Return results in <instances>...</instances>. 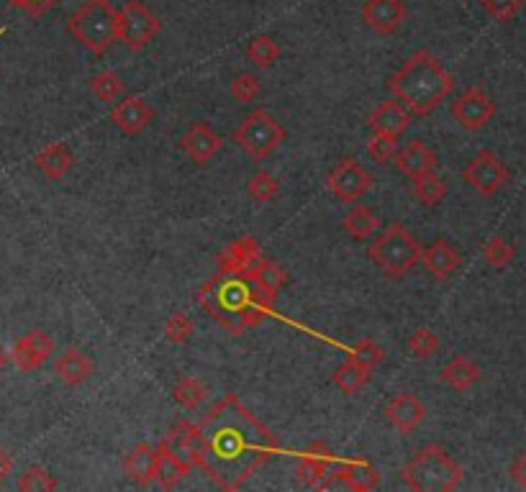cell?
Segmentation results:
<instances>
[{"label": "cell", "mask_w": 526, "mask_h": 492, "mask_svg": "<svg viewBox=\"0 0 526 492\" xmlns=\"http://www.w3.org/2000/svg\"><path fill=\"white\" fill-rule=\"evenodd\" d=\"M164 452H170L175 459H180L185 467L196 470L200 461V436L196 423L178 421L160 441Z\"/></svg>", "instance_id": "15"}, {"label": "cell", "mask_w": 526, "mask_h": 492, "mask_svg": "<svg viewBox=\"0 0 526 492\" xmlns=\"http://www.w3.org/2000/svg\"><path fill=\"white\" fill-rule=\"evenodd\" d=\"M244 54H247V59H250L252 65H257V67H262V70H265V67H273L275 62L280 59V47H277L267 34H259V36H254L252 41L247 44Z\"/></svg>", "instance_id": "32"}, {"label": "cell", "mask_w": 526, "mask_h": 492, "mask_svg": "<svg viewBox=\"0 0 526 492\" xmlns=\"http://www.w3.org/2000/svg\"><path fill=\"white\" fill-rule=\"evenodd\" d=\"M11 470H13V459H11V454L0 446V485L5 482V477L11 475Z\"/></svg>", "instance_id": "47"}, {"label": "cell", "mask_w": 526, "mask_h": 492, "mask_svg": "<svg viewBox=\"0 0 526 492\" xmlns=\"http://www.w3.org/2000/svg\"><path fill=\"white\" fill-rule=\"evenodd\" d=\"M221 146H224V139L206 121L193 123L180 139V149L198 167H206L211 159L216 157L218 152H221Z\"/></svg>", "instance_id": "17"}, {"label": "cell", "mask_w": 526, "mask_h": 492, "mask_svg": "<svg viewBox=\"0 0 526 492\" xmlns=\"http://www.w3.org/2000/svg\"><path fill=\"white\" fill-rule=\"evenodd\" d=\"M462 180H465L478 195L490 198V195H495L504 185H506L508 167L501 159L495 157L493 152L483 149V152H478V154L465 164Z\"/></svg>", "instance_id": "9"}, {"label": "cell", "mask_w": 526, "mask_h": 492, "mask_svg": "<svg viewBox=\"0 0 526 492\" xmlns=\"http://www.w3.org/2000/svg\"><path fill=\"white\" fill-rule=\"evenodd\" d=\"M200 436L198 467L221 490H241L275 454L280 441L236 395H224L196 423Z\"/></svg>", "instance_id": "1"}, {"label": "cell", "mask_w": 526, "mask_h": 492, "mask_svg": "<svg viewBox=\"0 0 526 492\" xmlns=\"http://www.w3.org/2000/svg\"><path fill=\"white\" fill-rule=\"evenodd\" d=\"M495 116V103L483 88H468L452 101V119L468 131H480Z\"/></svg>", "instance_id": "12"}, {"label": "cell", "mask_w": 526, "mask_h": 492, "mask_svg": "<svg viewBox=\"0 0 526 492\" xmlns=\"http://www.w3.org/2000/svg\"><path fill=\"white\" fill-rule=\"evenodd\" d=\"M262 259H265L262 246L257 244L252 236L234 239L232 244L224 246L216 257L218 272H226V275H244V277H252L254 269L262 264Z\"/></svg>", "instance_id": "13"}, {"label": "cell", "mask_w": 526, "mask_h": 492, "mask_svg": "<svg viewBox=\"0 0 526 492\" xmlns=\"http://www.w3.org/2000/svg\"><path fill=\"white\" fill-rule=\"evenodd\" d=\"M154 121V110L152 106H146V101L136 98V95H127L118 101V106H113L110 110V123L127 134V136H139L142 131H146Z\"/></svg>", "instance_id": "16"}, {"label": "cell", "mask_w": 526, "mask_h": 492, "mask_svg": "<svg viewBox=\"0 0 526 492\" xmlns=\"http://www.w3.org/2000/svg\"><path fill=\"white\" fill-rule=\"evenodd\" d=\"M5 365H8V352H5V349L0 347V369L5 367Z\"/></svg>", "instance_id": "48"}, {"label": "cell", "mask_w": 526, "mask_h": 492, "mask_svg": "<svg viewBox=\"0 0 526 492\" xmlns=\"http://www.w3.org/2000/svg\"><path fill=\"white\" fill-rule=\"evenodd\" d=\"M370 377H373V369L363 367V365H357L355 359H349L346 356V362H342L337 372H334V385L337 390L342 392V395H357L360 390H364V385L370 382Z\"/></svg>", "instance_id": "29"}, {"label": "cell", "mask_w": 526, "mask_h": 492, "mask_svg": "<svg viewBox=\"0 0 526 492\" xmlns=\"http://www.w3.org/2000/svg\"><path fill=\"white\" fill-rule=\"evenodd\" d=\"M418 262L424 264V269H426L432 277H436V280H447V277H452L454 272L460 269L462 257H460V251H457L447 239H436V242H432L426 249H421V259H418Z\"/></svg>", "instance_id": "21"}, {"label": "cell", "mask_w": 526, "mask_h": 492, "mask_svg": "<svg viewBox=\"0 0 526 492\" xmlns=\"http://www.w3.org/2000/svg\"><path fill=\"white\" fill-rule=\"evenodd\" d=\"M483 257H486V262L493 269H506L508 264L513 262V257H516V249L504 236H493L488 244L483 246Z\"/></svg>", "instance_id": "38"}, {"label": "cell", "mask_w": 526, "mask_h": 492, "mask_svg": "<svg viewBox=\"0 0 526 492\" xmlns=\"http://www.w3.org/2000/svg\"><path fill=\"white\" fill-rule=\"evenodd\" d=\"M480 5L490 18H495L498 23H506L522 11L524 0H480Z\"/></svg>", "instance_id": "44"}, {"label": "cell", "mask_w": 526, "mask_h": 492, "mask_svg": "<svg viewBox=\"0 0 526 492\" xmlns=\"http://www.w3.org/2000/svg\"><path fill=\"white\" fill-rule=\"evenodd\" d=\"M399 141L396 136H388V134H378V131H373V136L367 141V154L375 159L378 164H385V162H390V159L399 154Z\"/></svg>", "instance_id": "43"}, {"label": "cell", "mask_w": 526, "mask_h": 492, "mask_svg": "<svg viewBox=\"0 0 526 492\" xmlns=\"http://www.w3.org/2000/svg\"><path fill=\"white\" fill-rule=\"evenodd\" d=\"M206 385L196 380V377H182L180 382L175 385L172 390V395H175V400L185 408V410H196L200 408V403L206 400Z\"/></svg>", "instance_id": "35"}, {"label": "cell", "mask_w": 526, "mask_h": 492, "mask_svg": "<svg viewBox=\"0 0 526 492\" xmlns=\"http://www.w3.org/2000/svg\"><path fill=\"white\" fill-rule=\"evenodd\" d=\"M55 354V341L52 336L44 331H29V334L19 338L11 349V359L16 362L21 372H34L39 369L49 356Z\"/></svg>", "instance_id": "18"}, {"label": "cell", "mask_w": 526, "mask_h": 492, "mask_svg": "<svg viewBox=\"0 0 526 492\" xmlns=\"http://www.w3.org/2000/svg\"><path fill=\"white\" fill-rule=\"evenodd\" d=\"M262 92V85L259 80L254 77L252 72H239L234 80H232V98L236 103H254Z\"/></svg>", "instance_id": "41"}, {"label": "cell", "mask_w": 526, "mask_h": 492, "mask_svg": "<svg viewBox=\"0 0 526 492\" xmlns=\"http://www.w3.org/2000/svg\"><path fill=\"white\" fill-rule=\"evenodd\" d=\"M408 352L416 359H432L439 352V338L432 329H416L408 336Z\"/></svg>", "instance_id": "42"}, {"label": "cell", "mask_w": 526, "mask_h": 492, "mask_svg": "<svg viewBox=\"0 0 526 492\" xmlns=\"http://www.w3.org/2000/svg\"><path fill=\"white\" fill-rule=\"evenodd\" d=\"M193 334H196V326H193L190 316L182 313V311H175L172 316L164 321V336L172 344H188L193 338Z\"/></svg>", "instance_id": "39"}, {"label": "cell", "mask_w": 526, "mask_h": 492, "mask_svg": "<svg viewBox=\"0 0 526 492\" xmlns=\"http://www.w3.org/2000/svg\"><path fill=\"white\" fill-rule=\"evenodd\" d=\"M388 90L411 116H432L454 90V77L426 49L414 52L388 77Z\"/></svg>", "instance_id": "3"}, {"label": "cell", "mask_w": 526, "mask_h": 492, "mask_svg": "<svg viewBox=\"0 0 526 492\" xmlns=\"http://www.w3.org/2000/svg\"><path fill=\"white\" fill-rule=\"evenodd\" d=\"M334 470H337V457L331 449L321 441H313L309 449L298 457V482L311 490H327L334 485Z\"/></svg>", "instance_id": "10"}, {"label": "cell", "mask_w": 526, "mask_h": 492, "mask_svg": "<svg viewBox=\"0 0 526 492\" xmlns=\"http://www.w3.org/2000/svg\"><path fill=\"white\" fill-rule=\"evenodd\" d=\"M190 472V467H185L180 459H175L170 452H164L162 446H157V472L154 482H160L162 490H172L180 485V479Z\"/></svg>", "instance_id": "30"}, {"label": "cell", "mask_w": 526, "mask_h": 492, "mask_svg": "<svg viewBox=\"0 0 526 492\" xmlns=\"http://www.w3.org/2000/svg\"><path fill=\"white\" fill-rule=\"evenodd\" d=\"M414 123V116L400 106L399 101H382L375 106V110L367 116V126L378 134H388L399 139L403 131H408Z\"/></svg>", "instance_id": "22"}, {"label": "cell", "mask_w": 526, "mask_h": 492, "mask_svg": "<svg viewBox=\"0 0 526 492\" xmlns=\"http://www.w3.org/2000/svg\"><path fill=\"white\" fill-rule=\"evenodd\" d=\"M57 377L70 387L85 385L92 377V359L85 352L70 347L57 359Z\"/></svg>", "instance_id": "25"}, {"label": "cell", "mask_w": 526, "mask_h": 492, "mask_svg": "<svg viewBox=\"0 0 526 492\" xmlns=\"http://www.w3.org/2000/svg\"><path fill=\"white\" fill-rule=\"evenodd\" d=\"M55 3H59V0H11V5L13 8H19V11H23V13H29V16H44Z\"/></svg>", "instance_id": "45"}, {"label": "cell", "mask_w": 526, "mask_h": 492, "mask_svg": "<svg viewBox=\"0 0 526 492\" xmlns=\"http://www.w3.org/2000/svg\"><path fill=\"white\" fill-rule=\"evenodd\" d=\"M442 382L457 390V392H468L470 387L480 382V367L472 359H468V356L457 354L442 369Z\"/></svg>", "instance_id": "27"}, {"label": "cell", "mask_w": 526, "mask_h": 492, "mask_svg": "<svg viewBox=\"0 0 526 492\" xmlns=\"http://www.w3.org/2000/svg\"><path fill=\"white\" fill-rule=\"evenodd\" d=\"M334 482H339L355 492H367L381 485V472L364 459H349V461H337Z\"/></svg>", "instance_id": "23"}, {"label": "cell", "mask_w": 526, "mask_h": 492, "mask_svg": "<svg viewBox=\"0 0 526 492\" xmlns=\"http://www.w3.org/2000/svg\"><path fill=\"white\" fill-rule=\"evenodd\" d=\"M3 34H5V29H0V36H3Z\"/></svg>", "instance_id": "49"}, {"label": "cell", "mask_w": 526, "mask_h": 492, "mask_svg": "<svg viewBox=\"0 0 526 492\" xmlns=\"http://www.w3.org/2000/svg\"><path fill=\"white\" fill-rule=\"evenodd\" d=\"M342 229L355 239V242H364V239H373L378 231H381V215L373 211V208H364L357 206L346 213L345 221H342Z\"/></svg>", "instance_id": "28"}, {"label": "cell", "mask_w": 526, "mask_h": 492, "mask_svg": "<svg viewBox=\"0 0 526 492\" xmlns=\"http://www.w3.org/2000/svg\"><path fill=\"white\" fill-rule=\"evenodd\" d=\"M91 90L98 101H103V103H113V101H118V95L124 92V80H121L116 72L103 70V72H98V75L91 80Z\"/></svg>", "instance_id": "34"}, {"label": "cell", "mask_w": 526, "mask_h": 492, "mask_svg": "<svg viewBox=\"0 0 526 492\" xmlns=\"http://www.w3.org/2000/svg\"><path fill=\"white\" fill-rule=\"evenodd\" d=\"M124 470L134 485L149 488L154 482V472H157V449L149 444H139L124 459Z\"/></svg>", "instance_id": "24"}, {"label": "cell", "mask_w": 526, "mask_h": 492, "mask_svg": "<svg viewBox=\"0 0 526 492\" xmlns=\"http://www.w3.org/2000/svg\"><path fill=\"white\" fill-rule=\"evenodd\" d=\"M408 16L403 0H364L363 3V21L375 34L390 36L403 26Z\"/></svg>", "instance_id": "14"}, {"label": "cell", "mask_w": 526, "mask_h": 492, "mask_svg": "<svg viewBox=\"0 0 526 492\" xmlns=\"http://www.w3.org/2000/svg\"><path fill=\"white\" fill-rule=\"evenodd\" d=\"M67 31L95 57H103L118 41V11L109 0H88L67 21Z\"/></svg>", "instance_id": "5"}, {"label": "cell", "mask_w": 526, "mask_h": 492, "mask_svg": "<svg viewBox=\"0 0 526 492\" xmlns=\"http://www.w3.org/2000/svg\"><path fill=\"white\" fill-rule=\"evenodd\" d=\"M247 193L252 195L257 203H270L280 193V182L267 170H259L247 180Z\"/></svg>", "instance_id": "37"}, {"label": "cell", "mask_w": 526, "mask_h": 492, "mask_svg": "<svg viewBox=\"0 0 526 492\" xmlns=\"http://www.w3.org/2000/svg\"><path fill=\"white\" fill-rule=\"evenodd\" d=\"M203 311L229 334H247L273 313V295L265 293L254 277L218 272L196 295Z\"/></svg>", "instance_id": "2"}, {"label": "cell", "mask_w": 526, "mask_h": 492, "mask_svg": "<svg viewBox=\"0 0 526 492\" xmlns=\"http://www.w3.org/2000/svg\"><path fill=\"white\" fill-rule=\"evenodd\" d=\"M349 359H355L357 365H363L367 369H375L385 362V349L373 338H363V341L349 347Z\"/></svg>", "instance_id": "36"}, {"label": "cell", "mask_w": 526, "mask_h": 492, "mask_svg": "<svg viewBox=\"0 0 526 492\" xmlns=\"http://www.w3.org/2000/svg\"><path fill=\"white\" fill-rule=\"evenodd\" d=\"M21 492H52L57 490V479L44 467H29L23 475L19 477Z\"/></svg>", "instance_id": "40"}, {"label": "cell", "mask_w": 526, "mask_h": 492, "mask_svg": "<svg viewBox=\"0 0 526 492\" xmlns=\"http://www.w3.org/2000/svg\"><path fill=\"white\" fill-rule=\"evenodd\" d=\"M508 475H511V479H513L519 488H524L526 490V452H522L519 457L511 461V467H508Z\"/></svg>", "instance_id": "46"}, {"label": "cell", "mask_w": 526, "mask_h": 492, "mask_svg": "<svg viewBox=\"0 0 526 492\" xmlns=\"http://www.w3.org/2000/svg\"><path fill=\"white\" fill-rule=\"evenodd\" d=\"M414 182V198H416L421 206H426V208H432V206H439L447 193H450V185L442 180L434 172H429V175L416 177V180H411Z\"/></svg>", "instance_id": "31"}, {"label": "cell", "mask_w": 526, "mask_h": 492, "mask_svg": "<svg viewBox=\"0 0 526 492\" xmlns=\"http://www.w3.org/2000/svg\"><path fill=\"white\" fill-rule=\"evenodd\" d=\"M421 249H424V246L414 239V233L406 229L403 224L393 221V224H388V226L378 233V239L370 244L367 257H370V262L375 264L385 277L400 280V277H406V275L414 269V264L421 259Z\"/></svg>", "instance_id": "6"}, {"label": "cell", "mask_w": 526, "mask_h": 492, "mask_svg": "<svg viewBox=\"0 0 526 492\" xmlns=\"http://www.w3.org/2000/svg\"><path fill=\"white\" fill-rule=\"evenodd\" d=\"M162 31V21L154 16L145 3L128 0L118 11V39L127 44L131 52L146 49L157 34Z\"/></svg>", "instance_id": "8"}, {"label": "cell", "mask_w": 526, "mask_h": 492, "mask_svg": "<svg viewBox=\"0 0 526 492\" xmlns=\"http://www.w3.org/2000/svg\"><path fill=\"white\" fill-rule=\"evenodd\" d=\"M34 167H37L41 175L47 180H62L73 170V154L67 152L65 144H47L37 157H34Z\"/></svg>", "instance_id": "26"}, {"label": "cell", "mask_w": 526, "mask_h": 492, "mask_svg": "<svg viewBox=\"0 0 526 492\" xmlns=\"http://www.w3.org/2000/svg\"><path fill=\"white\" fill-rule=\"evenodd\" d=\"M406 488L416 492H450L462 482V467L454 461L444 446L429 444L403 467Z\"/></svg>", "instance_id": "4"}, {"label": "cell", "mask_w": 526, "mask_h": 492, "mask_svg": "<svg viewBox=\"0 0 526 492\" xmlns=\"http://www.w3.org/2000/svg\"><path fill=\"white\" fill-rule=\"evenodd\" d=\"M385 418L399 434H414L426 418V408L414 392H399L390 403L385 405Z\"/></svg>", "instance_id": "19"}, {"label": "cell", "mask_w": 526, "mask_h": 492, "mask_svg": "<svg viewBox=\"0 0 526 492\" xmlns=\"http://www.w3.org/2000/svg\"><path fill=\"white\" fill-rule=\"evenodd\" d=\"M252 277L254 282H257L265 293H270L273 298L288 285V272H285L277 262H270V259H262V264L254 269Z\"/></svg>", "instance_id": "33"}, {"label": "cell", "mask_w": 526, "mask_h": 492, "mask_svg": "<svg viewBox=\"0 0 526 492\" xmlns=\"http://www.w3.org/2000/svg\"><path fill=\"white\" fill-rule=\"evenodd\" d=\"M283 141H285V128L265 108H254L234 131V144L252 162H265Z\"/></svg>", "instance_id": "7"}, {"label": "cell", "mask_w": 526, "mask_h": 492, "mask_svg": "<svg viewBox=\"0 0 526 492\" xmlns=\"http://www.w3.org/2000/svg\"><path fill=\"white\" fill-rule=\"evenodd\" d=\"M370 188H373V175L364 170L357 159H339L331 167V172H329V190L337 195L339 200H345V203L360 200Z\"/></svg>", "instance_id": "11"}, {"label": "cell", "mask_w": 526, "mask_h": 492, "mask_svg": "<svg viewBox=\"0 0 526 492\" xmlns=\"http://www.w3.org/2000/svg\"><path fill=\"white\" fill-rule=\"evenodd\" d=\"M393 162H396V170L400 175H406L408 180H416V177L429 175L436 170L434 149L421 139L408 141L406 146H400Z\"/></svg>", "instance_id": "20"}]
</instances>
